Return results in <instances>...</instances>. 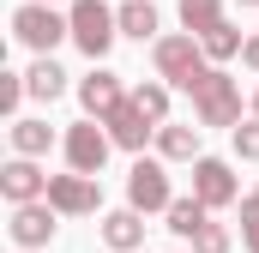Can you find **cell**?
Returning <instances> with one entry per match:
<instances>
[{"label":"cell","instance_id":"6da1fadb","mask_svg":"<svg viewBox=\"0 0 259 253\" xmlns=\"http://www.w3.org/2000/svg\"><path fill=\"white\" fill-rule=\"evenodd\" d=\"M193 115H199V126H241V85L223 72V66H205V78H199L193 91Z\"/></svg>","mask_w":259,"mask_h":253},{"label":"cell","instance_id":"7a4b0ae2","mask_svg":"<svg viewBox=\"0 0 259 253\" xmlns=\"http://www.w3.org/2000/svg\"><path fill=\"white\" fill-rule=\"evenodd\" d=\"M151 61H157V78L169 85V91H193L199 78H205V49H199V36H157L151 43Z\"/></svg>","mask_w":259,"mask_h":253},{"label":"cell","instance_id":"3957f363","mask_svg":"<svg viewBox=\"0 0 259 253\" xmlns=\"http://www.w3.org/2000/svg\"><path fill=\"white\" fill-rule=\"evenodd\" d=\"M12 36L49 61V49H55L61 36H72V18H61V12H55V6H42V0H24V6L12 12Z\"/></svg>","mask_w":259,"mask_h":253},{"label":"cell","instance_id":"277c9868","mask_svg":"<svg viewBox=\"0 0 259 253\" xmlns=\"http://www.w3.org/2000/svg\"><path fill=\"white\" fill-rule=\"evenodd\" d=\"M72 43L91 55V61H103L109 49H115V36H121V24H115V12L103 6V0H72Z\"/></svg>","mask_w":259,"mask_h":253},{"label":"cell","instance_id":"5b68a950","mask_svg":"<svg viewBox=\"0 0 259 253\" xmlns=\"http://www.w3.org/2000/svg\"><path fill=\"white\" fill-rule=\"evenodd\" d=\"M66 163H72V175H103V163H109V151H115V139H109V126L103 121H72L66 126Z\"/></svg>","mask_w":259,"mask_h":253},{"label":"cell","instance_id":"8992f818","mask_svg":"<svg viewBox=\"0 0 259 253\" xmlns=\"http://www.w3.org/2000/svg\"><path fill=\"white\" fill-rule=\"evenodd\" d=\"M175 205V187H169V169L157 163V157H139L127 169V211H169Z\"/></svg>","mask_w":259,"mask_h":253},{"label":"cell","instance_id":"52a82bcc","mask_svg":"<svg viewBox=\"0 0 259 253\" xmlns=\"http://www.w3.org/2000/svg\"><path fill=\"white\" fill-rule=\"evenodd\" d=\"M193 199L205 205V211H223V205H235V199H241L235 169H229L223 157H199V163H193Z\"/></svg>","mask_w":259,"mask_h":253},{"label":"cell","instance_id":"ba28073f","mask_svg":"<svg viewBox=\"0 0 259 253\" xmlns=\"http://www.w3.org/2000/svg\"><path fill=\"white\" fill-rule=\"evenodd\" d=\"M55 205L49 199H36V205H12V223H6V235L18 241V253H42L49 241H55Z\"/></svg>","mask_w":259,"mask_h":253},{"label":"cell","instance_id":"9c48e42d","mask_svg":"<svg viewBox=\"0 0 259 253\" xmlns=\"http://www.w3.org/2000/svg\"><path fill=\"white\" fill-rule=\"evenodd\" d=\"M78 103H84V121H109V115L127 103V91H121V78H115L109 66H91V72L78 78Z\"/></svg>","mask_w":259,"mask_h":253},{"label":"cell","instance_id":"30bf717a","mask_svg":"<svg viewBox=\"0 0 259 253\" xmlns=\"http://www.w3.org/2000/svg\"><path fill=\"white\" fill-rule=\"evenodd\" d=\"M49 205H55L61 217H91V211L103 205V187H97L91 175H49Z\"/></svg>","mask_w":259,"mask_h":253},{"label":"cell","instance_id":"8fae6325","mask_svg":"<svg viewBox=\"0 0 259 253\" xmlns=\"http://www.w3.org/2000/svg\"><path fill=\"white\" fill-rule=\"evenodd\" d=\"M0 193H6V205H36V199H49V175L30 157H12L0 169Z\"/></svg>","mask_w":259,"mask_h":253},{"label":"cell","instance_id":"7c38bea8","mask_svg":"<svg viewBox=\"0 0 259 253\" xmlns=\"http://www.w3.org/2000/svg\"><path fill=\"white\" fill-rule=\"evenodd\" d=\"M103 126H109V139H115L121 151H145V139L157 133V126L145 121V109H139L133 97H127V103H121V109H115V115H109V121H103Z\"/></svg>","mask_w":259,"mask_h":253},{"label":"cell","instance_id":"4fadbf2b","mask_svg":"<svg viewBox=\"0 0 259 253\" xmlns=\"http://www.w3.org/2000/svg\"><path fill=\"white\" fill-rule=\"evenodd\" d=\"M157 157L163 163H199V126H181V121L157 126Z\"/></svg>","mask_w":259,"mask_h":253},{"label":"cell","instance_id":"5bb4252c","mask_svg":"<svg viewBox=\"0 0 259 253\" xmlns=\"http://www.w3.org/2000/svg\"><path fill=\"white\" fill-rule=\"evenodd\" d=\"M115 24H121V36H133V43H157V30H163V18H157L151 0H127L115 12Z\"/></svg>","mask_w":259,"mask_h":253},{"label":"cell","instance_id":"9a60e30c","mask_svg":"<svg viewBox=\"0 0 259 253\" xmlns=\"http://www.w3.org/2000/svg\"><path fill=\"white\" fill-rule=\"evenodd\" d=\"M103 241L115 253H133L145 241V217H139V211H109V217H103Z\"/></svg>","mask_w":259,"mask_h":253},{"label":"cell","instance_id":"2e32d148","mask_svg":"<svg viewBox=\"0 0 259 253\" xmlns=\"http://www.w3.org/2000/svg\"><path fill=\"white\" fill-rule=\"evenodd\" d=\"M181 24H187V36H211L217 24H229L223 0H181Z\"/></svg>","mask_w":259,"mask_h":253},{"label":"cell","instance_id":"e0dca14e","mask_svg":"<svg viewBox=\"0 0 259 253\" xmlns=\"http://www.w3.org/2000/svg\"><path fill=\"white\" fill-rule=\"evenodd\" d=\"M55 145V126L49 121H12V151L18 157H42Z\"/></svg>","mask_w":259,"mask_h":253},{"label":"cell","instance_id":"ac0fdd59","mask_svg":"<svg viewBox=\"0 0 259 253\" xmlns=\"http://www.w3.org/2000/svg\"><path fill=\"white\" fill-rule=\"evenodd\" d=\"M163 217H169V229H175V235H187V241H193L199 229H205V223H211V211H205V205H199L193 193H187V199H175V205H169V211H163Z\"/></svg>","mask_w":259,"mask_h":253},{"label":"cell","instance_id":"d6986e66","mask_svg":"<svg viewBox=\"0 0 259 253\" xmlns=\"http://www.w3.org/2000/svg\"><path fill=\"white\" fill-rule=\"evenodd\" d=\"M24 85H30V97H36V103H55V97L66 91V72H61L55 61H36L30 72H24Z\"/></svg>","mask_w":259,"mask_h":253},{"label":"cell","instance_id":"ffe728a7","mask_svg":"<svg viewBox=\"0 0 259 253\" xmlns=\"http://www.w3.org/2000/svg\"><path fill=\"white\" fill-rule=\"evenodd\" d=\"M199 49H205V61H235L247 43H241V30H235V24H217L211 36H199Z\"/></svg>","mask_w":259,"mask_h":253},{"label":"cell","instance_id":"44dd1931","mask_svg":"<svg viewBox=\"0 0 259 253\" xmlns=\"http://www.w3.org/2000/svg\"><path fill=\"white\" fill-rule=\"evenodd\" d=\"M133 103L145 109V121H151V126H169V85H139Z\"/></svg>","mask_w":259,"mask_h":253},{"label":"cell","instance_id":"7402d4cb","mask_svg":"<svg viewBox=\"0 0 259 253\" xmlns=\"http://www.w3.org/2000/svg\"><path fill=\"white\" fill-rule=\"evenodd\" d=\"M30 97V85H24V72H0V115H12L18 121V103Z\"/></svg>","mask_w":259,"mask_h":253},{"label":"cell","instance_id":"603a6c76","mask_svg":"<svg viewBox=\"0 0 259 253\" xmlns=\"http://www.w3.org/2000/svg\"><path fill=\"white\" fill-rule=\"evenodd\" d=\"M193 253H229V229H223V223H205L193 235Z\"/></svg>","mask_w":259,"mask_h":253},{"label":"cell","instance_id":"cb8c5ba5","mask_svg":"<svg viewBox=\"0 0 259 253\" xmlns=\"http://www.w3.org/2000/svg\"><path fill=\"white\" fill-rule=\"evenodd\" d=\"M229 139H235V157H247V163H259V121H241L235 133H229Z\"/></svg>","mask_w":259,"mask_h":253},{"label":"cell","instance_id":"d4e9b609","mask_svg":"<svg viewBox=\"0 0 259 253\" xmlns=\"http://www.w3.org/2000/svg\"><path fill=\"white\" fill-rule=\"evenodd\" d=\"M241 247L259 253V199H241Z\"/></svg>","mask_w":259,"mask_h":253},{"label":"cell","instance_id":"484cf974","mask_svg":"<svg viewBox=\"0 0 259 253\" xmlns=\"http://www.w3.org/2000/svg\"><path fill=\"white\" fill-rule=\"evenodd\" d=\"M241 66H247V72H259V36H247V49H241Z\"/></svg>","mask_w":259,"mask_h":253},{"label":"cell","instance_id":"4316f807","mask_svg":"<svg viewBox=\"0 0 259 253\" xmlns=\"http://www.w3.org/2000/svg\"><path fill=\"white\" fill-rule=\"evenodd\" d=\"M253 121H259V91H253Z\"/></svg>","mask_w":259,"mask_h":253},{"label":"cell","instance_id":"83f0119b","mask_svg":"<svg viewBox=\"0 0 259 253\" xmlns=\"http://www.w3.org/2000/svg\"><path fill=\"white\" fill-rule=\"evenodd\" d=\"M241 6H259V0H241Z\"/></svg>","mask_w":259,"mask_h":253},{"label":"cell","instance_id":"f1b7e54d","mask_svg":"<svg viewBox=\"0 0 259 253\" xmlns=\"http://www.w3.org/2000/svg\"><path fill=\"white\" fill-rule=\"evenodd\" d=\"M42 6H55V0H42Z\"/></svg>","mask_w":259,"mask_h":253},{"label":"cell","instance_id":"f546056e","mask_svg":"<svg viewBox=\"0 0 259 253\" xmlns=\"http://www.w3.org/2000/svg\"><path fill=\"white\" fill-rule=\"evenodd\" d=\"M253 199H259V193H253Z\"/></svg>","mask_w":259,"mask_h":253}]
</instances>
